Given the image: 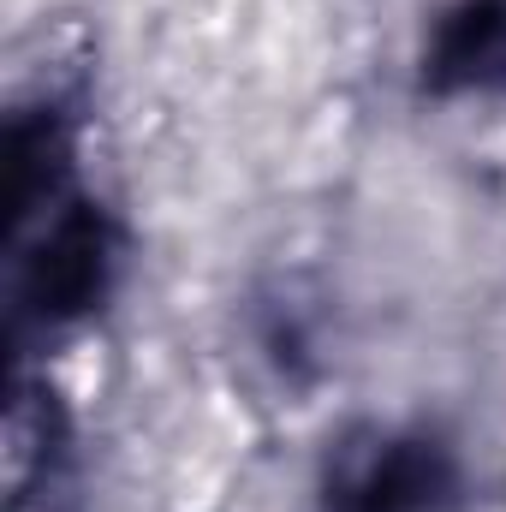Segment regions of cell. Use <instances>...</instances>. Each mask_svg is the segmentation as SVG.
I'll list each match as a JSON object with an SVG mask.
<instances>
[{
    "mask_svg": "<svg viewBox=\"0 0 506 512\" xmlns=\"http://www.w3.org/2000/svg\"><path fill=\"white\" fill-rule=\"evenodd\" d=\"M114 239L108 221L90 203H72L48 221V239H36L18 256V292H12V334L30 328H66L108 292Z\"/></svg>",
    "mask_w": 506,
    "mask_h": 512,
    "instance_id": "1",
    "label": "cell"
},
{
    "mask_svg": "<svg viewBox=\"0 0 506 512\" xmlns=\"http://www.w3.org/2000/svg\"><path fill=\"white\" fill-rule=\"evenodd\" d=\"M447 489V465L441 453H429L423 441H387L376 447L334 495V512H429Z\"/></svg>",
    "mask_w": 506,
    "mask_h": 512,
    "instance_id": "2",
    "label": "cell"
},
{
    "mask_svg": "<svg viewBox=\"0 0 506 512\" xmlns=\"http://www.w3.org/2000/svg\"><path fill=\"white\" fill-rule=\"evenodd\" d=\"M423 78L435 90L495 84L506 78V0H465L441 18V36L429 48Z\"/></svg>",
    "mask_w": 506,
    "mask_h": 512,
    "instance_id": "3",
    "label": "cell"
}]
</instances>
